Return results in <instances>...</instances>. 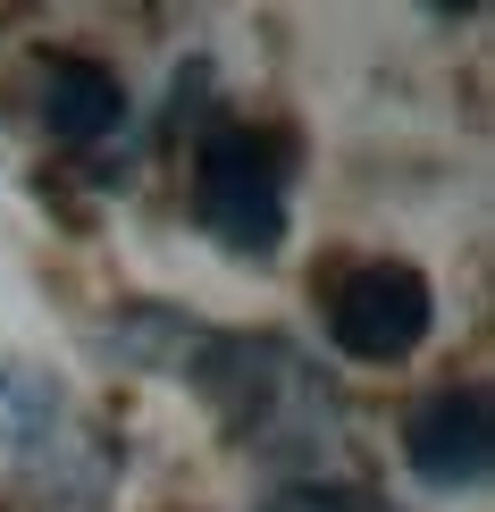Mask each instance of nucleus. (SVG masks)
I'll return each mask as SVG.
<instances>
[{
	"instance_id": "obj_6",
	"label": "nucleus",
	"mask_w": 495,
	"mask_h": 512,
	"mask_svg": "<svg viewBox=\"0 0 495 512\" xmlns=\"http://www.w3.org/2000/svg\"><path fill=\"white\" fill-rule=\"evenodd\" d=\"M42 126H51L59 143H101V135H118V126H126V84H118V68L59 51L51 68H42Z\"/></svg>"
},
{
	"instance_id": "obj_5",
	"label": "nucleus",
	"mask_w": 495,
	"mask_h": 512,
	"mask_svg": "<svg viewBox=\"0 0 495 512\" xmlns=\"http://www.w3.org/2000/svg\"><path fill=\"white\" fill-rule=\"evenodd\" d=\"M76 445V403L59 378L0 361V471H59V454Z\"/></svg>"
},
{
	"instance_id": "obj_1",
	"label": "nucleus",
	"mask_w": 495,
	"mask_h": 512,
	"mask_svg": "<svg viewBox=\"0 0 495 512\" xmlns=\"http://www.w3.org/2000/svg\"><path fill=\"white\" fill-rule=\"evenodd\" d=\"M202 395L219 403V420L235 429V445L269 462H311L336 445V395L319 387V370L277 336H210L202 345Z\"/></svg>"
},
{
	"instance_id": "obj_2",
	"label": "nucleus",
	"mask_w": 495,
	"mask_h": 512,
	"mask_svg": "<svg viewBox=\"0 0 495 512\" xmlns=\"http://www.w3.org/2000/svg\"><path fill=\"white\" fill-rule=\"evenodd\" d=\"M193 227L210 244L244 252V261H269L286 244V152H277V135L244 118L202 126V143H193Z\"/></svg>"
},
{
	"instance_id": "obj_4",
	"label": "nucleus",
	"mask_w": 495,
	"mask_h": 512,
	"mask_svg": "<svg viewBox=\"0 0 495 512\" xmlns=\"http://www.w3.org/2000/svg\"><path fill=\"white\" fill-rule=\"evenodd\" d=\"M403 462H412L420 487H479L495 445H487V395L479 387H437L412 403V420H403Z\"/></svg>"
},
{
	"instance_id": "obj_7",
	"label": "nucleus",
	"mask_w": 495,
	"mask_h": 512,
	"mask_svg": "<svg viewBox=\"0 0 495 512\" xmlns=\"http://www.w3.org/2000/svg\"><path fill=\"white\" fill-rule=\"evenodd\" d=\"M261 512H386V504L361 496V487H336V479H303V487H286V496H269Z\"/></svg>"
},
{
	"instance_id": "obj_3",
	"label": "nucleus",
	"mask_w": 495,
	"mask_h": 512,
	"mask_svg": "<svg viewBox=\"0 0 495 512\" xmlns=\"http://www.w3.org/2000/svg\"><path fill=\"white\" fill-rule=\"evenodd\" d=\"M428 319H437V294L403 261H361L328 294V336L344 361H403L428 336Z\"/></svg>"
}]
</instances>
